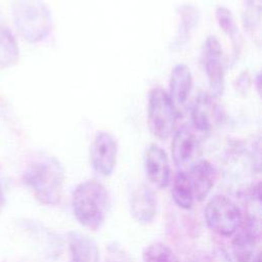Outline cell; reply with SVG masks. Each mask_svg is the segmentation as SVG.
<instances>
[{
  "mask_svg": "<svg viewBox=\"0 0 262 262\" xmlns=\"http://www.w3.org/2000/svg\"><path fill=\"white\" fill-rule=\"evenodd\" d=\"M232 238V254L236 262H251L260 236L258 220L251 215L243 218V221L234 232Z\"/></svg>",
  "mask_w": 262,
  "mask_h": 262,
  "instance_id": "obj_9",
  "label": "cell"
},
{
  "mask_svg": "<svg viewBox=\"0 0 262 262\" xmlns=\"http://www.w3.org/2000/svg\"><path fill=\"white\" fill-rule=\"evenodd\" d=\"M110 195L104 185L95 179L79 183L72 196L73 213L77 221L90 230L99 229L110 210Z\"/></svg>",
  "mask_w": 262,
  "mask_h": 262,
  "instance_id": "obj_2",
  "label": "cell"
},
{
  "mask_svg": "<svg viewBox=\"0 0 262 262\" xmlns=\"http://www.w3.org/2000/svg\"><path fill=\"white\" fill-rule=\"evenodd\" d=\"M130 213L140 224L151 223L158 213V199L155 191L147 185L137 186L130 196Z\"/></svg>",
  "mask_w": 262,
  "mask_h": 262,
  "instance_id": "obj_12",
  "label": "cell"
},
{
  "mask_svg": "<svg viewBox=\"0 0 262 262\" xmlns=\"http://www.w3.org/2000/svg\"><path fill=\"white\" fill-rule=\"evenodd\" d=\"M222 110L211 93L201 92L195 98L191 112V127L201 136L209 135L222 121Z\"/></svg>",
  "mask_w": 262,
  "mask_h": 262,
  "instance_id": "obj_8",
  "label": "cell"
},
{
  "mask_svg": "<svg viewBox=\"0 0 262 262\" xmlns=\"http://www.w3.org/2000/svg\"><path fill=\"white\" fill-rule=\"evenodd\" d=\"M203 136L191 126L183 125L174 134L171 144V155L177 168H185L193 163Z\"/></svg>",
  "mask_w": 262,
  "mask_h": 262,
  "instance_id": "obj_10",
  "label": "cell"
},
{
  "mask_svg": "<svg viewBox=\"0 0 262 262\" xmlns=\"http://www.w3.org/2000/svg\"><path fill=\"white\" fill-rule=\"evenodd\" d=\"M186 172L194 201H205L215 183L216 171L214 166L208 160H198L189 166V170Z\"/></svg>",
  "mask_w": 262,
  "mask_h": 262,
  "instance_id": "obj_14",
  "label": "cell"
},
{
  "mask_svg": "<svg viewBox=\"0 0 262 262\" xmlns=\"http://www.w3.org/2000/svg\"><path fill=\"white\" fill-rule=\"evenodd\" d=\"M178 113L168 93L161 87L150 89L147 98V124L151 134L161 139H167L173 132Z\"/></svg>",
  "mask_w": 262,
  "mask_h": 262,
  "instance_id": "obj_5",
  "label": "cell"
},
{
  "mask_svg": "<svg viewBox=\"0 0 262 262\" xmlns=\"http://www.w3.org/2000/svg\"><path fill=\"white\" fill-rule=\"evenodd\" d=\"M207 226L218 235L231 236L243 221V213L238 206L225 195L211 198L204 210Z\"/></svg>",
  "mask_w": 262,
  "mask_h": 262,
  "instance_id": "obj_4",
  "label": "cell"
},
{
  "mask_svg": "<svg viewBox=\"0 0 262 262\" xmlns=\"http://www.w3.org/2000/svg\"><path fill=\"white\" fill-rule=\"evenodd\" d=\"M254 262H261V260H260V255H258L257 258L254 259Z\"/></svg>",
  "mask_w": 262,
  "mask_h": 262,
  "instance_id": "obj_23",
  "label": "cell"
},
{
  "mask_svg": "<svg viewBox=\"0 0 262 262\" xmlns=\"http://www.w3.org/2000/svg\"><path fill=\"white\" fill-rule=\"evenodd\" d=\"M11 13L19 35L28 43H40L52 31V15L43 0H13Z\"/></svg>",
  "mask_w": 262,
  "mask_h": 262,
  "instance_id": "obj_3",
  "label": "cell"
},
{
  "mask_svg": "<svg viewBox=\"0 0 262 262\" xmlns=\"http://www.w3.org/2000/svg\"><path fill=\"white\" fill-rule=\"evenodd\" d=\"M177 14L179 16V25L173 46L176 48H181L187 43L192 31L196 27L200 19V13L196 6L184 3L178 6Z\"/></svg>",
  "mask_w": 262,
  "mask_h": 262,
  "instance_id": "obj_16",
  "label": "cell"
},
{
  "mask_svg": "<svg viewBox=\"0 0 262 262\" xmlns=\"http://www.w3.org/2000/svg\"><path fill=\"white\" fill-rule=\"evenodd\" d=\"M142 262H179V260L169 246L161 242H155L143 249Z\"/></svg>",
  "mask_w": 262,
  "mask_h": 262,
  "instance_id": "obj_21",
  "label": "cell"
},
{
  "mask_svg": "<svg viewBox=\"0 0 262 262\" xmlns=\"http://www.w3.org/2000/svg\"><path fill=\"white\" fill-rule=\"evenodd\" d=\"M3 206H4V194H3L2 187L0 185V212H1L2 208H3Z\"/></svg>",
  "mask_w": 262,
  "mask_h": 262,
  "instance_id": "obj_22",
  "label": "cell"
},
{
  "mask_svg": "<svg viewBox=\"0 0 262 262\" xmlns=\"http://www.w3.org/2000/svg\"><path fill=\"white\" fill-rule=\"evenodd\" d=\"M90 163L93 170L100 176L107 177L113 174L118 157V143L116 138L106 131H98L89 148Z\"/></svg>",
  "mask_w": 262,
  "mask_h": 262,
  "instance_id": "obj_7",
  "label": "cell"
},
{
  "mask_svg": "<svg viewBox=\"0 0 262 262\" xmlns=\"http://www.w3.org/2000/svg\"><path fill=\"white\" fill-rule=\"evenodd\" d=\"M215 17L220 29L230 39L234 54L236 55L241 49V34L231 11L225 6H217Z\"/></svg>",
  "mask_w": 262,
  "mask_h": 262,
  "instance_id": "obj_20",
  "label": "cell"
},
{
  "mask_svg": "<svg viewBox=\"0 0 262 262\" xmlns=\"http://www.w3.org/2000/svg\"><path fill=\"white\" fill-rule=\"evenodd\" d=\"M64 169L53 156L45 155L32 161L24 172V181L35 198L43 205L53 206L60 202Z\"/></svg>",
  "mask_w": 262,
  "mask_h": 262,
  "instance_id": "obj_1",
  "label": "cell"
},
{
  "mask_svg": "<svg viewBox=\"0 0 262 262\" xmlns=\"http://www.w3.org/2000/svg\"><path fill=\"white\" fill-rule=\"evenodd\" d=\"M201 61L209 83L210 93L216 98L220 97L224 92L225 71L222 47L215 36H209L205 40L201 50Z\"/></svg>",
  "mask_w": 262,
  "mask_h": 262,
  "instance_id": "obj_6",
  "label": "cell"
},
{
  "mask_svg": "<svg viewBox=\"0 0 262 262\" xmlns=\"http://www.w3.org/2000/svg\"><path fill=\"white\" fill-rule=\"evenodd\" d=\"M261 0H244L242 9L243 26L253 41L261 43Z\"/></svg>",
  "mask_w": 262,
  "mask_h": 262,
  "instance_id": "obj_17",
  "label": "cell"
},
{
  "mask_svg": "<svg viewBox=\"0 0 262 262\" xmlns=\"http://www.w3.org/2000/svg\"><path fill=\"white\" fill-rule=\"evenodd\" d=\"M192 88V75L189 68L184 63H177L173 67L169 82V97L178 115L185 107Z\"/></svg>",
  "mask_w": 262,
  "mask_h": 262,
  "instance_id": "obj_13",
  "label": "cell"
},
{
  "mask_svg": "<svg viewBox=\"0 0 262 262\" xmlns=\"http://www.w3.org/2000/svg\"><path fill=\"white\" fill-rule=\"evenodd\" d=\"M19 59V48L10 30L0 23V69L13 67Z\"/></svg>",
  "mask_w": 262,
  "mask_h": 262,
  "instance_id": "obj_19",
  "label": "cell"
},
{
  "mask_svg": "<svg viewBox=\"0 0 262 262\" xmlns=\"http://www.w3.org/2000/svg\"><path fill=\"white\" fill-rule=\"evenodd\" d=\"M172 198L174 203L183 210H190L194 199L187 172L180 170L176 173L172 183Z\"/></svg>",
  "mask_w": 262,
  "mask_h": 262,
  "instance_id": "obj_18",
  "label": "cell"
},
{
  "mask_svg": "<svg viewBox=\"0 0 262 262\" xmlns=\"http://www.w3.org/2000/svg\"><path fill=\"white\" fill-rule=\"evenodd\" d=\"M143 170L148 181L163 189L170 183L171 169L166 151L157 144L147 146L143 154Z\"/></svg>",
  "mask_w": 262,
  "mask_h": 262,
  "instance_id": "obj_11",
  "label": "cell"
},
{
  "mask_svg": "<svg viewBox=\"0 0 262 262\" xmlns=\"http://www.w3.org/2000/svg\"><path fill=\"white\" fill-rule=\"evenodd\" d=\"M72 262H99V248L89 235L73 230L68 234Z\"/></svg>",
  "mask_w": 262,
  "mask_h": 262,
  "instance_id": "obj_15",
  "label": "cell"
}]
</instances>
